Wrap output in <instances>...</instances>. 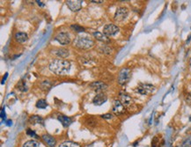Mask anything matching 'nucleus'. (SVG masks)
I'll return each instance as SVG.
<instances>
[{"label":"nucleus","instance_id":"nucleus-1","mask_svg":"<svg viewBox=\"0 0 191 147\" xmlns=\"http://www.w3.org/2000/svg\"><path fill=\"white\" fill-rule=\"evenodd\" d=\"M71 63L65 59H55L50 64V70L56 75H66L71 70Z\"/></svg>","mask_w":191,"mask_h":147},{"label":"nucleus","instance_id":"nucleus-2","mask_svg":"<svg viewBox=\"0 0 191 147\" xmlns=\"http://www.w3.org/2000/svg\"><path fill=\"white\" fill-rule=\"evenodd\" d=\"M74 46L80 49H89L94 45L93 40L88 35H79L74 40Z\"/></svg>","mask_w":191,"mask_h":147},{"label":"nucleus","instance_id":"nucleus-3","mask_svg":"<svg viewBox=\"0 0 191 147\" xmlns=\"http://www.w3.org/2000/svg\"><path fill=\"white\" fill-rule=\"evenodd\" d=\"M129 78H130V70L128 68H122L118 75V78H117L118 83L122 86H124L129 82Z\"/></svg>","mask_w":191,"mask_h":147},{"label":"nucleus","instance_id":"nucleus-4","mask_svg":"<svg viewBox=\"0 0 191 147\" xmlns=\"http://www.w3.org/2000/svg\"><path fill=\"white\" fill-rule=\"evenodd\" d=\"M128 14L129 11L126 7H119L115 13L114 20L116 22H122L128 17Z\"/></svg>","mask_w":191,"mask_h":147},{"label":"nucleus","instance_id":"nucleus-5","mask_svg":"<svg viewBox=\"0 0 191 147\" xmlns=\"http://www.w3.org/2000/svg\"><path fill=\"white\" fill-rule=\"evenodd\" d=\"M136 91L140 94L146 95V94L151 93L153 91H155V87H154V86L150 85V84H140L137 87Z\"/></svg>","mask_w":191,"mask_h":147},{"label":"nucleus","instance_id":"nucleus-6","mask_svg":"<svg viewBox=\"0 0 191 147\" xmlns=\"http://www.w3.org/2000/svg\"><path fill=\"white\" fill-rule=\"evenodd\" d=\"M119 32V28L114 24H108L103 28V34L106 36H113L115 35Z\"/></svg>","mask_w":191,"mask_h":147},{"label":"nucleus","instance_id":"nucleus-7","mask_svg":"<svg viewBox=\"0 0 191 147\" xmlns=\"http://www.w3.org/2000/svg\"><path fill=\"white\" fill-rule=\"evenodd\" d=\"M55 40L57 42H58L61 45H68L71 43V38L69 36V35L67 33L64 32H60L59 34H57L55 37Z\"/></svg>","mask_w":191,"mask_h":147},{"label":"nucleus","instance_id":"nucleus-8","mask_svg":"<svg viewBox=\"0 0 191 147\" xmlns=\"http://www.w3.org/2000/svg\"><path fill=\"white\" fill-rule=\"evenodd\" d=\"M66 5L72 12H78L82 7V1L81 0H68L66 1Z\"/></svg>","mask_w":191,"mask_h":147},{"label":"nucleus","instance_id":"nucleus-9","mask_svg":"<svg viewBox=\"0 0 191 147\" xmlns=\"http://www.w3.org/2000/svg\"><path fill=\"white\" fill-rule=\"evenodd\" d=\"M90 87L96 92L103 93L104 91H106L108 89V85L103 83V82H100V81H95V82H93L90 84Z\"/></svg>","mask_w":191,"mask_h":147},{"label":"nucleus","instance_id":"nucleus-10","mask_svg":"<svg viewBox=\"0 0 191 147\" xmlns=\"http://www.w3.org/2000/svg\"><path fill=\"white\" fill-rule=\"evenodd\" d=\"M107 95L104 93H99L93 99V103L96 106H100L107 101Z\"/></svg>","mask_w":191,"mask_h":147},{"label":"nucleus","instance_id":"nucleus-11","mask_svg":"<svg viewBox=\"0 0 191 147\" xmlns=\"http://www.w3.org/2000/svg\"><path fill=\"white\" fill-rule=\"evenodd\" d=\"M113 112L116 114H121L124 112L125 108L124 106L122 104V102L118 100H115L113 102V108H112Z\"/></svg>","mask_w":191,"mask_h":147},{"label":"nucleus","instance_id":"nucleus-12","mask_svg":"<svg viewBox=\"0 0 191 147\" xmlns=\"http://www.w3.org/2000/svg\"><path fill=\"white\" fill-rule=\"evenodd\" d=\"M42 139L44 141V143L49 147H55L57 141H56V139L51 135H50V134H44V135H42Z\"/></svg>","mask_w":191,"mask_h":147},{"label":"nucleus","instance_id":"nucleus-13","mask_svg":"<svg viewBox=\"0 0 191 147\" xmlns=\"http://www.w3.org/2000/svg\"><path fill=\"white\" fill-rule=\"evenodd\" d=\"M120 101L122 102V104L124 107H129L132 104L133 100L129 95H128L126 93H122V94H120Z\"/></svg>","mask_w":191,"mask_h":147},{"label":"nucleus","instance_id":"nucleus-14","mask_svg":"<svg viewBox=\"0 0 191 147\" xmlns=\"http://www.w3.org/2000/svg\"><path fill=\"white\" fill-rule=\"evenodd\" d=\"M57 119L58 121L63 124L64 127H68L71 125V123L72 122V120L71 118L68 117V116H65V115H63V114H59L57 116Z\"/></svg>","mask_w":191,"mask_h":147},{"label":"nucleus","instance_id":"nucleus-15","mask_svg":"<svg viewBox=\"0 0 191 147\" xmlns=\"http://www.w3.org/2000/svg\"><path fill=\"white\" fill-rule=\"evenodd\" d=\"M53 53L61 58H65L69 56V50L65 49H57L53 50Z\"/></svg>","mask_w":191,"mask_h":147},{"label":"nucleus","instance_id":"nucleus-16","mask_svg":"<svg viewBox=\"0 0 191 147\" xmlns=\"http://www.w3.org/2000/svg\"><path fill=\"white\" fill-rule=\"evenodd\" d=\"M28 35L26 33H24V32H18L15 35V40L18 42H21H21H25L28 41Z\"/></svg>","mask_w":191,"mask_h":147},{"label":"nucleus","instance_id":"nucleus-17","mask_svg":"<svg viewBox=\"0 0 191 147\" xmlns=\"http://www.w3.org/2000/svg\"><path fill=\"white\" fill-rule=\"evenodd\" d=\"M93 37L96 39V40H99L100 42H108V36H106L104 34L100 33V32H93Z\"/></svg>","mask_w":191,"mask_h":147},{"label":"nucleus","instance_id":"nucleus-18","mask_svg":"<svg viewBox=\"0 0 191 147\" xmlns=\"http://www.w3.org/2000/svg\"><path fill=\"white\" fill-rule=\"evenodd\" d=\"M29 122L32 124H37V123L43 124V119L39 115H32L29 118Z\"/></svg>","mask_w":191,"mask_h":147},{"label":"nucleus","instance_id":"nucleus-19","mask_svg":"<svg viewBox=\"0 0 191 147\" xmlns=\"http://www.w3.org/2000/svg\"><path fill=\"white\" fill-rule=\"evenodd\" d=\"M58 147H81L79 143H74L72 141H64L59 144Z\"/></svg>","mask_w":191,"mask_h":147},{"label":"nucleus","instance_id":"nucleus-20","mask_svg":"<svg viewBox=\"0 0 191 147\" xmlns=\"http://www.w3.org/2000/svg\"><path fill=\"white\" fill-rule=\"evenodd\" d=\"M40 146V143L35 141V140H29V141H27L24 144H23V147H39Z\"/></svg>","mask_w":191,"mask_h":147},{"label":"nucleus","instance_id":"nucleus-21","mask_svg":"<svg viewBox=\"0 0 191 147\" xmlns=\"http://www.w3.org/2000/svg\"><path fill=\"white\" fill-rule=\"evenodd\" d=\"M35 106H36V107H38V108L43 109V108H46V107H48V103H47V101H46L44 99H41V100H37Z\"/></svg>","mask_w":191,"mask_h":147},{"label":"nucleus","instance_id":"nucleus-22","mask_svg":"<svg viewBox=\"0 0 191 147\" xmlns=\"http://www.w3.org/2000/svg\"><path fill=\"white\" fill-rule=\"evenodd\" d=\"M26 86H26V83H25L24 80H21V81L17 84V88H18L20 91H21V92L27 91V87H26Z\"/></svg>","mask_w":191,"mask_h":147},{"label":"nucleus","instance_id":"nucleus-23","mask_svg":"<svg viewBox=\"0 0 191 147\" xmlns=\"http://www.w3.org/2000/svg\"><path fill=\"white\" fill-rule=\"evenodd\" d=\"M42 89L43 90H49L51 87V83L49 80H45L42 83Z\"/></svg>","mask_w":191,"mask_h":147},{"label":"nucleus","instance_id":"nucleus-24","mask_svg":"<svg viewBox=\"0 0 191 147\" xmlns=\"http://www.w3.org/2000/svg\"><path fill=\"white\" fill-rule=\"evenodd\" d=\"M71 28L73 29L74 31H76V32H79V33L85 31L84 28H82V27H80V26H79V25H71Z\"/></svg>","mask_w":191,"mask_h":147},{"label":"nucleus","instance_id":"nucleus-25","mask_svg":"<svg viewBox=\"0 0 191 147\" xmlns=\"http://www.w3.org/2000/svg\"><path fill=\"white\" fill-rule=\"evenodd\" d=\"M183 143H185V144H187V145H188V146L191 147V136H188V137L183 142Z\"/></svg>","mask_w":191,"mask_h":147},{"label":"nucleus","instance_id":"nucleus-26","mask_svg":"<svg viewBox=\"0 0 191 147\" xmlns=\"http://www.w3.org/2000/svg\"><path fill=\"white\" fill-rule=\"evenodd\" d=\"M27 134H28V136H36V134L35 133V131H33V130H31V129H28Z\"/></svg>","mask_w":191,"mask_h":147},{"label":"nucleus","instance_id":"nucleus-27","mask_svg":"<svg viewBox=\"0 0 191 147\" xmlns=\"http://www.w3.org/2000/svg\"><path fill=\"white\" fill-rule=\"evenodd\" d=\"M186 101H187V103L191 107V94H189V95L187 96V98H186Z\"/></svg>","mask_w":191,"mask_h":147},{"label":"nucleus","instance_id":"nucleus-28","mask_svg":"<svg viewBox=\"0 0 191 147\" xmlns=\"http://www.w3.org/2000/svg\"><path fill=\"white\" fill-rule=\"evenodd\" d=\"M91 2L94 3V4H101V3H103V0H92Z\"/></svg>","mask_w":191,"mask_h":147},{"label":"nucleus","instance_id":"nucleus-29","mask_svg":"<svg viewBox=\"0 0 191 147\" xmlns=\"http://www.w3.org/2000/svg\"><path fill=\"white\" fill-rule=\"evenodd\" d=\"M101 117H102V118H111L112 115H111L110 114H103Z\"/></svg>","mask_w":191,"mask_h":147},{"label":"nucleus","instance_id":"nucleus-30","mask_svg":"<svg viewBox=\"0 0 191 147\" xmlns=\"http://www.w3.org/2000/svg\"><path fill=\"white\" fill-rule=\"evenodd\" d=\"M178 147H190V146H188V145H187V144H185V143H182V144H180V145L178 146Z\"/></svg>","mask_w":191,"mask_h":147},{"label":"nucleus","instance_id":"nucleus-31","mask_svg":"<svg viewBox=\"0 0 191 147\" xmlns=\"http://www.w3.org/2000/svg\"><path fill=\"white\" fill-rule=\"evenodd\" d=\"M189 65H190V67H191V59L189 60Z\"/></svg>","mask_w":191,"mask_h":147}]
</instances>
